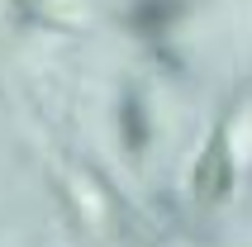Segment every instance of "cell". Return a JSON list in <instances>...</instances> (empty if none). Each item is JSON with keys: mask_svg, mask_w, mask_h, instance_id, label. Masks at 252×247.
Wrapping results in <instances>:
<instances>
[{"mask_svg": "<svg viewBox=\"0 0 252 247\" xmlns=\"http://www.w3.org/2000/svg\"><path fill=\"white\" fill-rule=\"evenodd\" d=\"M10 10L24 24L57 29V33H76L95 19V0H10Z\"/></svg>", "mask_w": 252, "mask_h": 247, "instance_id": "obj_2", "label": "cell"}, {"mask_svg": "<svg viewBox=\"0 0 252 247\" xmlns=\"http://www.w3.org/2000/svg\"><path fill=\"white\" fill-rule=\"evenodd\" d=\"M119 143L133 162L153 143V114H148V100H143L138 86H124V95H119Z\"/></svg>", "mask_w": 252, "mask_h": 247, "instance_id": "obj_4", "label": "cell"}, {"mask_svg": "<svg viewBox=\"0 0 252 247\" xmlns=\"http://www.w3.org/2000/svg\"><path fill=\"white\" fill-rule=\"evenodd\" d=\"M67 190H71L67 200H71V209H76V219H81L86 228L105 233V228H110V200H105V185H95L86 171H71V176H67Z\"/></svg>", "mask_w": 252, "mask_h": 247, "instance_id": "obj_5", "label": "cell"}, {"mask_svg": "<svg viewBox=\"0 0 252 247\" xmlns=\"http://www.w3.org/2000/svg\"><path fill=\"white\" fill-rule=\"evenodd\" d=\"M238 171H243L238 148H233L228 128L219 124V128L205 138L195 166H190V195H195V205H228V195L238 185Z\"/></svg>", "mask_w": 252, "mask_h": 247, "instance_id": "obj_1", "label": "cell"}, {"mask_svg": "<svg viewBox=\"0 0 252 247\" xmlns=\"http://www.w3.org/2000/svg\"><path fill=\"white\" fill-rule=\"evenodd\" d=\"M186 19V0H133L128 5V24L157 57H167V38Z\"/></svg>", "mask_w": 252, "mask_h": 247, "instance_id": "obj_3", "label": "cell"}]
</instances>
